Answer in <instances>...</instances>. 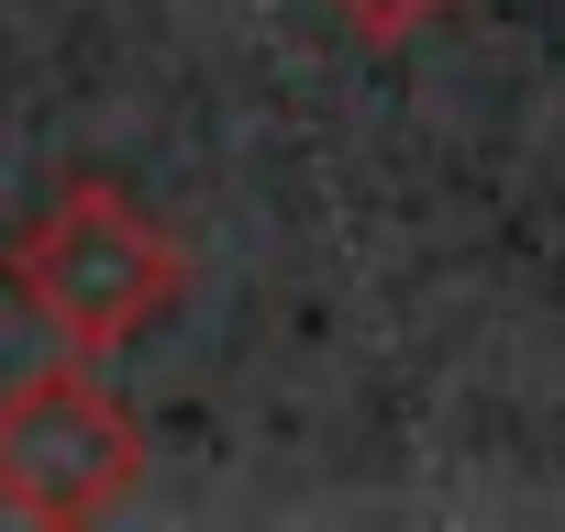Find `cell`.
<instances>
[{"instance_id":"6da1fadb","label":"cell","mask_w":565,"mask_h":532,"mask_svg":"<svg viewBox=\"0 0 565 532\" xmlns=\"http://www.w3.org/2000/svg\"><path fill=\"white\" fill-rule=\"evenodd\" d=\"M0 289L23 322H45L67 355H122L189 300V244L100 167L56 178L12 233H0Z\"/></svg>"},{"instance_id":"7a4b0ae2","label":"cell","mask_w":565,"mask_h":532,"mask_svg":"<svg viewBox=\"0 0 565 532\" xmlns=\"http://www.w3.org/2000/svg\"><path fill=\"white\" fill-rule=\"evenodd\" d=\"M145 488V422L89 377V355L0 389V510L34 532H89Z\"/></svg>"},{"instance_id":"3957f363","label":"cell","mask_w":565,"mask_h":532,"mask_svg":"<svg viewBox=\"0 0 565 532\" xmlns=\"http://www.w3.org/2000/svg\"><path fill=\"white\" fill-rule=\"evenodd\" d=\"M322 12H333L355 45H411L422 23H444V12H455V0H322Z\"/></svg>"}]
</instances>
